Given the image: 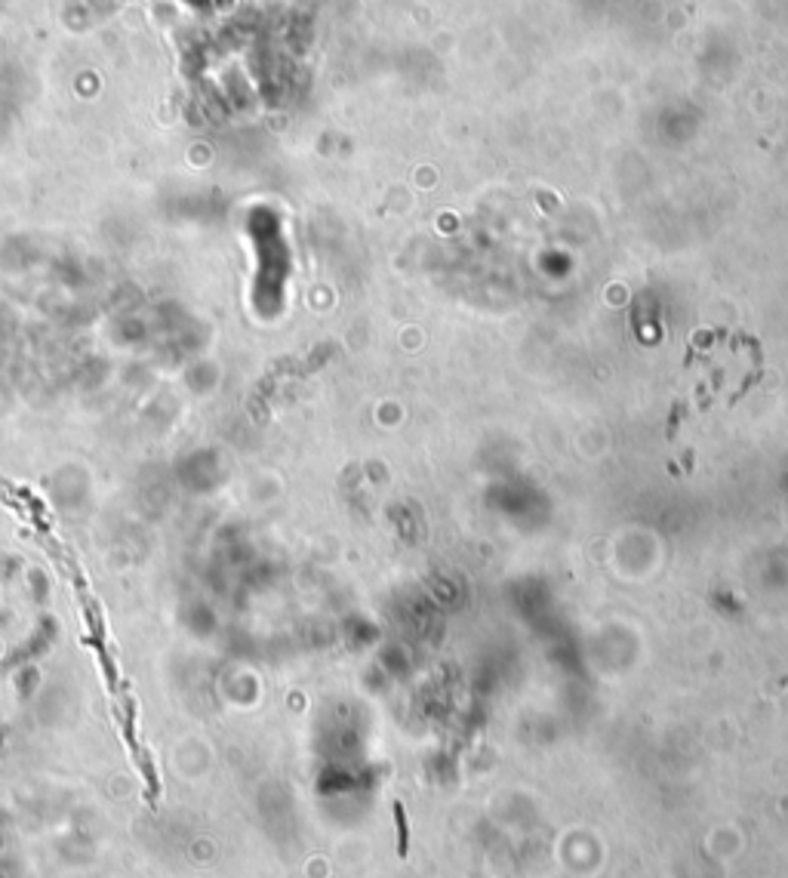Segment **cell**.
Instances as JSON below:
<instances>
[{
	"label": "cell",
	"instance_id": "6da1fadb",
	"mask_svg": "<svg viewBox=\"0 0 788 878\" xmlns=\"http://www.w3.org/2000/svg\"><path fill=\"white\" fill-rule=\"evenodd\" d=\"M394 823H398V857H407L410 851V826L401 801H394Z\"/></svg>",
	"mask_w": 788,
	"mask_h": 878
}]
</instances>
